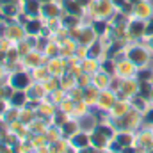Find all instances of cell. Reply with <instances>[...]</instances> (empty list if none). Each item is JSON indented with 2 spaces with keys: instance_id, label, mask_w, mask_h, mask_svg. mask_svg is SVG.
Wrapping results in <instances>:
<instances>
[{
  "instance_id": "obj_1",
  "label": "cell",
  "mask_w": 153,
  "mask_h": 153,
  "mask_svg": "<svg viewBox=\"0 0 153 153\" xmlns=\"http://www.w3.org/2000/svg\"><path fill=\"white\" fill-rule=\"evenodd\" d=\"M126 59L132 61L141 70V68H148L152 64L153 55L144 41H134V43L126 45Z\"/></svg>"
},
{
  "instance_id": "obj_2",
  "label": "cell",
  "mask_w": 153,
  "mask_h": 153,
  "mask_svg": "<svg viewBox=\"0 0 153 153\" xmlns=\"http://www.w3.org/2000/svg\"><path fill=\"white\" fill-rule=\"evenodd\" d=\"M116 9L112 0H93V4L89 5V9H85V22H93V20H111L116 14Z\"/></svg>"
},
{
  "instance_id": "obj_3",
  "label": "cell",
  "mask_w": 153,
  "mask_h": 153,
  "mask_svg": "<svg viewBox=\"0 0 153 153\" xmlns=\"http://www.w3.org/2000/svg\"><path fill=\"white\" fill-rule=\"evenodd\" d=\"M116 130H130V132H137L143 126V114L137 112L135 109H130L125 116H121L119 119L112 121Z\"/></svg>"
},
{
  "instance_id": "obj_4",
  "label": "cell",
  "mask_w": 153,
  "mask_h": 153,
  "mask_svg": "<svg viewBox=\"0 0 153 153\" xmlns=\"http://www.w3.org/2000/svg\"><path fill=\"white\" fill-rule=\"evenodd\" d=\"M32 82H34V80H32L30 71L25 70V68H18V70L11 71V75H9V84H11L16 91H27Z\"/></svg>"
},
{
  "instance_id": "obj_5",
  "label": "cell",
  "mask_w": 153,
  "mask_h": 153,
  "mask_svg": "<svg viewBox=\"0 0 153 153\" xmlns=\"http://www.w3.org/2000/svg\"><path fill=\"white\" fill-rule=\"evenodd\" d=\"M144 32H146V22H144V20L130 18V22H128V25H126L128 41H130V43H134V41H143V39H144Z\"/></svg>"
},
{
  "instance_id": "obj_6",
  "label": "cell",
  "mask_w": 153,
  "mask_h": 153,
  "mask_svg": "<svg viewBox=\"0 0 153 153\" xmlns=\"http://www.w3.org/2000/svg\"><path fill=\"white\" fill-rule=\"evenodd\" d=\"M139 87H141V82L139 78H123L121 80V85H119V91H117V98H134L139 94Z\"/></svg>"
},
{
  "instance_id": "obj_7",
  "label": "cell",
  "mask_w": 153,
  "mask_h": 153,
  "mask_svg": "<svg viewBox=\"0 0 153 153\" xmlns=\"http://www.w3.org/2000/svg\"><path fill=\"white\" fill-rule=\"evenodd\" d=\"M46 70H48L50 76L61 78V76H64L68 73V61H66L64 57H61V55L50 57V59L46 61Z\"/></svg>"
},
{
  "instance_id": "obj_8",
  "label": "cell",
  "mask_w": 153,
  "mask_h": 153,
  "mask_svg": "<svg viewBox=\"0 0 153 153\" xmlns=\"http://www.w3.org/2000/svg\"><path fill=\"white\" fill-rule=\"evenodd\" d=\"M46 61H48V57L43 53V52H39V50H32V52H29L27 55H23L22 57V68H25V70H34L36 66H41V64H46Z\"/></svg>"
},
{
  "instance_id": "obj_9",
  "label": "cell",
  "mask_w": 153,
  "mask_h": 153,
  "mask_svg": "<svg viewBox=\"0 0 153 153\" xmlns=\"http://www.w3.org/2000/svg\"><path fill=\"white\" fill-rule=\"evenodd\" d=\"M64 14V9H62V4L61 0H55V2H48V4H43L41 7V18L46 22V20H57Z\"/></svg>"
},
{
  "instance_id": "obj_10",
  "label": "cell",
  "mask_w": 153,
  "mask_h": 153,
  "mask_svg": "<svg viewBox=\"0 0 153 153\" xmlns=\"http://www.w3.org/2000/svg\"><path fill=\"white\" fill-rule=\"evenodd\" d=\"M116 102H117V93L112 91V89H105V91H100V98H98V105H96V111H100V112H109L111 109H112V105H114Z\"/></svg>"
},
{
  "instance_id": "obj_11",
  "label": "cell",
  "mask_w": 153,
  "mask_h": 153,
  "mask_svg": "<svg viewBox=\"0 0 153 153\" xmlns=\"http://www.w3.org/2000/svg\"><path fill=\"white\" fill-rule=\"evenodd\" d=\"M137 71H139V68L132 62V61H128V59H125V61H119V62H116V75L117 78H135L137 76Z\"/></svg>"
},
{
  "instance_id": "obj_12",
  "label": "cell",
  "mask_w": 153,
  "mask_h": 153,
  "mask_svg": "<svg viewBox=\"0 0 153 153\" xmlns=\"http://www.w3.org/2000/svg\"><path fill=\"white\" fill-rule=\"evenodd\" d=\"M152 16H153V0H143L141 4L134 5V11H132V16L130 18L148 22Z\"/></svg>"
},
{
  "instance_id": "obj_13",
  "label": "cell",
  "mask_w": 153,
  "mask_h": 153,
  "mask_svg": "<svg viewBox=\"0 0 153 153\" xmlns=\"http://www.w3.org/2000/svg\"><path fill=\"white\" fill-rule=\"evenodd\" d=\"M5 38L9 39L14 46L20 43V41H23V39H27V32H25V27L23 25H20L16 20L14 22H11L9 25H7V34H5Z\"/></svg>"
},
{
  "instance_id": "obj_14",
  "label": "cell",
  "mask_w": 153,
  "mask_h": 153,
  "mask_svg": "<svg viewBox=\"0 0 153 153\" xmlns=\"http://www.w3.org/2000/svg\"><path fill=\"white\" fill-rule=\"evenodd\" d=\"M130 109H132V105H130V100H128V98H117V102L112 105V109L107 112V117H109L111 121H116V119H119L121 116L126 114Z\"/></svg>"
},
{
  "instance_id": "obj_15",
  "label": "cell",
  "mask_w": 153,
  "mask_h": 153,
  "mask_svg": "<svg viewBox=\"0 0 153 153\" xmlns=\"http://www.w3.org/2000/svg\"><path fill=\"white\" fill-rule=\"evenodd\" d=\"M153 143V132L150 126H141L137 132H135V146L141 150V152H144V148L148 146V144H152Z\"/></svg>"
},
{
  "instance_id": "obj_16",
  "label": "cell",
  "mask_w": 153,
  "mask_h": 153,
  "mask_svg": "<svg viewBox=\"0 0 153 153\" xmlns=\"http://www.w3.org/2000/svg\"><path fill=\"white\" fill-rule=\"evenodd\" d=\"M96 39H98V34L94 32L93 25H91V23H84V25H82V30H80V36H78V45L91 46Z\"/></svg>"
},
{
  "instance_id": "obj_17",
  "label": "cell",
  "mask_w": 153,
  "mask_h": 153,
  "mask_svg": "<svg viewBox=\"0 0 153 153\" xmlns=\"http://www.w3.org/2000/svg\"><path fill=\"white\" fill-rule=\"evenodd\" d=\"M59 128H61L62 137H64V139H68V141H70L75 134L80 132V125H78V119H76V117H70V119H68L62 126H59Z\"/></svg>"
},
{
  "instance_id": "obj_18",
  "label": "cell",
  "mask_w": 153,
  "mask_h": 153,
  "mask_svg": "<svg viewBox=\"0 0 153 153\" xmlns=\"http://www.w3.org/2000/svg\"><path fill=\"white\" fill-rule=\"evenodd\" d=\"M43 27H45V20L41 16H36V18H30L29 20V23L25 25V32H27V36L38 38V36H41Z\"/></svg>"
},
{
  "instance_id": "obj_19",
  "label": "cell",
  "mask_w": 153,
  "mask_h": 153,
  "mask_svg": "<svg viewBox=\"0 0 153 153\" xmlns=\"http://www.w3.org/2000/svg\"><path fill=\"white\" fill-rule=\"evenodd\" d=\"M114 141L121 146V148L135 146V132H130V130H117Z\"/></svg>"
},
{
  "instance_id": "obj_20",
  "label": "cell",
  "mask_w": 153,
  "mask_h": 153,
  "mask_svg": "<svg viewBox=\"0 0 153 153\" xmlns=\"http://www.w3.org/2000/svg\"><path fill=\"white\" fill-rule=\"evenodd\" d=\"M70 144L75 148V150H84V148H89L91 146V137L87 132L80 130L78 134H75L71 139H70Z\"/></svg>"
},
{
  "instance_id": "obj_21",
  "label": "cell",
  "mask_w": 153,
  "mask_h": 153,
  "mask_svg": "<svg viewBox=\"0 0 153 153\" xmlns=\"http://www.w3.org/2000/svg\"><path fill=\"white\" fill-rule=\"evenodd\" d=\"M27 94H29L30 100H39V102L45 100V98H48V93H46V89L43 87L41 82H32L29 85V89H27Z\"/></svg>"
},
{
  "instance_id": "obj_22",
  "label": "cell",
  "mask_w": 153,
  "mask_h": 153,
  "mask_svg": "<svg viewBox=\"0 0 153 153\" xmlns=\"http://www.w3.org/2000/svg\"><path fill=\"white\" fill-rule=\"evenodd\" d=\"M98 98H100V89L94 87L93 84H91L89 87L84 89V102H85L91 109H96V105H98Z\"/></svg>"
},
{
  "instance_id": "obj_23",
  "label": "cell",
  "mask_w": 153,
  "mask_h": 153,
  "mask_svg": "<svg viewBox=\"0 0 153 153\" xmlns=\"http://www.w3.org/2000/svg\"><path fill=\"white\" fill-rule=\"evenodd\" d=\"M61 4H62L64 13H68V14H75V16H80V18L85 16V9L80 7V4H78L76 0H61Z\"/></svg>"
},
{
  "instance_id": "obj_24",
  "label": "cell",
  "mask_w": 153,
  "mask_h": 153,
  "mask_svg": "<svg viewBox=\"0 0 153 153\" xmlns=\"http://www.w3.org/2000/svg\"><path fill=\"white\" fill-rule=\"evenodd\" d=\"M61 25H62L66 30H71V29H76V27L84 25V18L75 16V14H68V13H64V14L61 16Z\"/></svg>"
},
{
  "instance_id": "obj_25",
  "label": "cell",
  "mask_w": 153,
  "mask_h": 153,
  "mask_svg": "<svg viewBox=\"0 0 153 153\" xmlns=\"http://www.w3.org/2000/svg\"><path fill=\"white\" fill-rule=\"evenodd\" d=\"M111 80H112V76L107 75L105 71H96L94 75H93V85L94 87H98L100 91H105V89H109V85H111Z\"/></svg>"
},
{
  "instance_id": "obj_26",
  "label": "cell",
  "mask_w": 153,
  "mask_h": 153,
  "mask_svg": "<svg viewBox=\"0 0 153 153\" xmlns=\"http://www.w3.org/2000/svg\"><path fill=\"white\" fill-rule=\"evenodd\" d=\"M41 7H43L41 0H23V4H22V9L32 18L41 16Z\"/></svg>"
},
{
  "instance_id": "obj_27",
  "label": "cell",
  "mask_w": 153,
  "mask_h": 153,
  "mask_svg": "<svg viewBox=\"0 0 153 153\" xmlns=\"http://www.w3.org/2000/svg\"><path fill=\"white\" fill-rule=\"evenodd\" d=\"M80 66H82V73L87 75H94L96 71H100V61L93 57H85L84 61H80Z\"/></svg>"
},
{
  "instance_id": "obj_28",
  "label": "cell",
  "mask_w": 153,
  "mask_h": 153,
  "mask_svg": "<svg viewBox=\"0 0 153 153\" xmlns=\"http://www.w3.org/2000/svg\"><path fill=\"white\" fill-rule=\"evenodd\" d=\"M130 105H132V109H135L137 112L144 114V112L152 107V102H150V100H146V98H143L141 94H137V96L130 98Z\"/></svg>"
},
{
  "instance_id": "obj_29",
  "label": "cell",
  "mask_w": 153,
  "mask_h": 153,
  "mask_svg": "<svg viewBox=\"0 0 153 153\" xmlns=\"http://www.w3.org/2000/svg\"><path fill=\"white\" fill-rule=\"evenodd\" d=\"M9 103H11V107H16V109L27 107V103H29V94H27V91H16V93L13 94V98L9 100Z\"/></svg>"
},
{
  "instance_id": "obj_30",
  "label": "cell",
  "mask_w": 153,
  "mask_h": 153,
  "mask_svg": "<svg viewBox=\"0 0 153 153\" xmlns=\"http://www.w3.org/2000/svg\"><path fill=\"white\" fill-rule=\"evenodd\" d=\"M89 137H91V146L93 148H96V150H100V152H103V150H107L109 148V144H111V141H107L103 135H100L98 132H91L89 134Z\"/></svg>"
},
{
  "instance_id": "obj_31",
  "label": "cell",
  "mask_w": 153,
  "mask_h": 153,
  "mask_svg": "<svg viewBox=\"0 0 153 153\" xmlns=\"http://www.w3.org/2000/svg\"><path fill=\"white\" fill-rule=\"evenodd\" d=\"M30 75H32L34 82H43V80H46L50 76V73L46 70V64H41V66H36L34 70H30Z\"/></svg>"
},
{
  "instance_id": "obj_32",
  "label": "cell",
  "mask_w": 153,
  "mask_h": 153,
  "mask_svg": "<svg viewBox=\"0 0 153 153\" xmlns=\"http://www.w3.org/2000/svg\"><path fill=\"white\" fill-rule=\"evenodd\" d=\"M38 117L36 114V111H32V109H29V107H23V109H20V121L25 125V126H29L34 119Z\"/></svg>"
},
{
  "instance_id": "obj_33",
  "label": "cell",
  "mask_w": 153,
  "mask_h": 153,
  "mask_svg": "<svg viewBox=\"0 0 153 153\" xmlns=\"http://www.w3.org/2000/svg\"><path fill=\"white\" fill-rule=\"evenodd\" d=\"M75 103H76L75 100H71L70 96H66V98H64V100H62V102H61V103L57 105V109H59V111H62V112H66L68 116H71V117H73Z\"/></svg>"
},
{
  "instance_id": "obj_34",
  "label": "cell",
  "mask_w": 153,
  "mask_h": 153,
  "mask_svg": "<svg viewBox=\"0 0 153 153\" xmlns=\"http://www.w3.org/2000/svg\"><path fill=\"white\" fill-rule=\"evenodd\" d=\"M61 87H62L66 93H70L71 89L78 87V85H76V76L70 75V73H66L64 76H61Z\"/></svg>"
},
{
  "instance_id": "obj_35",
  "label": "cell",
  "mask_w": 153,
  "mask_h": 153,
  "mask_svg": "<svg viewBox=\"0 0 153 153\" xmlns=\"http://www.w3.org/2000/svg\"><path fill=\"white\" fill-rule=\"evenodd\" d=\"M45 135H46V141H48V144H52V143H55V141H59V139H62V134H61V128H59V126H55V125H50Z\"/></svg>"
},
{
  "instance_id": "obj_36",
  "label": "cell",
  "mask_w": 153,
  "mask_h": 153,
  "mask_svg": "<svg viewBox=\"0 0 153 153\" xmlns=\"http://www.w3.org/2000/svg\"><path fill=\"white\" fill-rule=\"evenodd\" d=\"M100 70H102V71H105L107 75L114 76L116 75V62H114V59L107 57V59L100 61Z\"/></svg>"
},
{
  "instance_id": "obj_37",
  "label": "cell",
  "mask_w": 153,
  "mask_h": 153,
  "mask_svg": "<svg viewBox=\"0 0 153 153\" xmlns=\"http://www.w3.org/2000/svg\"><path fill=\"white\" fill-rule=\"evenodd\" d=\"M41 84H43V87L46 89V93L50 94L52 91H55V89H59V87H61V78H57V76H48V78H46V80H43Z\"/></svg>"
},
{
  "instance_id": "obj_38",
  "label": "cell",
  "mask_w": 153,
  "mask_h": 153,
  "mask_svg": "<svg viewBox=\"0 0 153 153\" xmlns=\"http://www.w3.org/2000/svg\"><path fill=\"white\" fill-rule=\"evenodd\" d=\"M91 112V107L84 102V100H80V102H76L75 103V111H73V117H82V116H85V114H89Z\"/></svg>"
},
{
  "instance_id": "obj_39",
  "label": "cell",
  "mask_w": 153,
  "mask_h": 153,
  "mask_svg": "<svg viewBox=\"0 0 153 153\" xmlns=\"http://www.w3.org/2000/svg\"><path fill=\"white\" fill-rule=\"evenodd\" d=\"M20 119V109H16V107H9L7 111H5V114L2 116V121L4 123H13V121H18Z\"/></svg>"
},
{
  "instance_id": "obj_40",
  "label": "cell",
  "mask_w": 153,
  "mask_h": 153,
  "mask_svg": "<svg viewBox=\"0 0 153 153\" xmlns=\"http://www.w3.org/2000/svg\"><path fill=\"white\" fill-rule=\"evenodd\" d=\"M66 96H68V93H66L62 87H59V89H55V91H52V93L48 94V98H50V100H52V103H55V105H59Z\"/></svg>"
},
{
  "instance_id": "obj_41",
  "label": "cell",
  "mask_w": 153,
  "mask_h": 153,
  "mask_svg": "<svg viewBox=\"0 0 153 153\" xmlns=\"http://www.w3.org/2000/svg\"><path fill=\"white\" fill-rule=\"evenodd\" d=\"M16 50H18V53L23 57V55H27L29 52H32L34 46H32V43H30L29 39H23V41H20V43L16 45Z\"/></svg>"
},
{
  "instance_id": "obj_42",
  "label": "cell",
  "mask_w": 153,
  "mask_h": 153,
  "mask_svg": "<svg viewBox=\"0 0 153 153\" xmlns=\"http://www.w3.org/2000/svg\"><path fill=\"white\" fill-rule=\"evenodd\" d=\"M91 84H93V75H87V73H80V75L76 76V85H78V87L85 89V87H89Z\"/></svg>"
},
{
  "instance_id": "obj_43",
  "label": "cell",
  "mask_w": 153,
  "mask_h": 153,
  "mask_svg": "<svg viewBox=\"0 0 153 153\" xmlns=\"http://www.w3.org/2000/svg\"><path fill=\"white\" fill-rule=\"evenodd\" d=\"M143 126H153V105L143 114Z\"/></svg>"
},
{
  "instance_id": "obj_44",
  "label": "cell",
  "mask_w": 153,
  "mask_h": 153,
  "mask_svg": "<svg viewBox=\"0 0 153 153\" xmlns=\"http://www.w3.org/2000/svg\"><path fill=\"white\" fill-rule=\"evenodd\" d=\"M9 75H11L9 68H7L5 64H2V62H0V84H5V82H9Z\"/></svg>"
},
{
  "instance_id": "obj_45",
  "label": "cell",
  "mask_w": 153,
  "mask_h": 153,
  "mask_svg": "<svg viewBox=\"0 0 153 153\" xmlns=\"http://www.w3.org/2000/svg\"><path fill=\"white\" fill-rule=\"evenodd\" d=\"M30 18H32V16H29V14H27V13L22 9V11L18 13V16H16V22H18L20 25H23V27H25V25L29 23V20H30Z\"/></svg>"
},
{
  "instance_id": "obj_46",
  "label": "cell",
  "mask_w": 153,
  "mask_h": 153,
  "mask_svg": "<svg viewBox=\"0 0 153 153\" xmlns=\"http://www.w3.org/2000/svg\"><path fill=\"white\" fill-rule=\"evenodd\" d=\"M9 107H11V103H9L7 100H0V117L5 114V111H7Z\"/></svg>"
},
{
  "instance_id": "obj_47",
  "label": "cell",
  "mask_w": 153,
  "mask_h": 153,
  "mask_svg": "<svg viewBox=\"0 0 153 153\" xmlns=\"http://www.w3.org/2000/svg\"><path fill=\"white\" fill-rule=\"evenodd\" d=\"M112 4H114V7L117 9V11H121V9L128 4V0H112Z\"/></svg>"
},
{
  "instance_id": "obj_48",
  "label": "cell",
  "mask_w": 153,
  "mask_h": 153,
  "mask_svg": "<svg viewBox=\"0 0 153 153\" xmlns=\"http://www.w3.org/2000/svg\"><path fill=\"white\" fill-rule=\"evenodd\" d=\"M34 153H52L50 152V144H45V146H39L34 150Z\"/></svg>"
},
{
  "instance_id": "obj_49",
  "label": "cell",
  "mask_w": 153,
  "mask_h": 153,
  "mask_svg": "<svg viewBox=\"0 0 153 153\" xmlns=\"http://www.w3.org/2000/svg\"><path fill=\"white\" fill-rule=\"evenodd\" d=\"M76 153H102L100 150H96V148H93V146H89V148H84V150H78Z\"/></svg>"
},
{
  "instance_id": "obj_50",
  "label": "cell",
  "mask_w": 153,
  "mask_h": 153,
  "mask_svg": "<svg viewBox=\"0 0 153 153\" xmlns=\"http://www.w3.org/2000/svg\"><path fill=\"white\" fill-rule=\"evenodd\" d=\"M5 61H7V52L0 48V62H2V64H5Z\"/></svg>"
},
{
  "instance_id": "obj_51",
  "label": "cell",
  "mask_w": 153,
  "mask_h": 153,
  "mask_svg": "<svg viewBox=\"0 0 153 153\" xmlns=\"http://www.w3.org/2000/svg\"><path fill=\"white\" fill-rule=\"evenodd\" d=\"M144 43L148 45V48L153 52V36H152V38H148V39H144Z\"/></svg>"
},
{
  "instance_id": "obj_52",
  "label": "cell",
  "mask_w": 153,
  "mask_h": 153,
  "mask_svg": "<svg viewBox=\"0 0 153 153\" xmlns=\"http://www.w3.org/2000/svg\"><path fill=\"white\" fill-rule=\"evenodd\" d=\"M143 153H153V143H152V144H148V146L144 148V152H143Z\"/></svg>"
},
{
  "instance_id": "obj_53",
  "label": "cell",
  "mask_w": 153,
  "mask_h": 153,
  "mask_svg": "<svg viewBox=\"0 0 153 153\" xmlns=\"http://www.w3.org/2000/svg\"><path fill=\"white\" fill-rule=\"evenodd\" d=\"M143 0H128V4H132V5H137V4H141Z\"/></svg>"
},
{
  "instance_id": "obj_54",
  "label": "cell",
  "mask_w": 153,
  "mask_h": 153,
  "mask_svg": "<svg viewBox=\"0 0 153 153\" xmlns=\"http://www.w3.org/2000/svg\"><path fill=\"white\" fill-rule=\"evenodd\" d=\"M11 2H20V0H0V5L2 4H11Z\"/></svg>"
},
{
  "instance_id": "obj_55",
  "label": "cell",
  "mask_w": 153,
  "mask_h": 153,
  "mask_svg": "<svg viewBox=\"0 0 153 153\" xmlns=\"http://www.w3.org/2000/svg\"><path fill=\"white\" fill-rule=\"evenodd\" d=\"M48 2H55V0H41V4H48Z\"/></svg>"
},
{
  "instance_id": "obj_56",
  "label": "cell",
  "mask_w": 153,
  "mask_h": 153,
  "mask_svg": "<svg viewBox=\"0 0 153 153\" xmlns=\"http://www.w3.org/2000/svg\"><path fill=\"white\" fill-rule=\"evenodd\" d=\"M150 102H152V105H153V91H152V96H150Z\"/></svg>"
},
{
  "instance_id": "obj_57",
  "label": "cell",
  "mask_w": 153,
  "mask_h": 153,
  "mask_svg": "<svg viewBox=\"0 0 153 153\" xmlns=\"http://www.w3.org/2000/svg\"><path fill=\"white\" fill-rule=\"evenodd\" d=\"M2 39H4V38H0V48H2Z\"/></svg>"
},
{
  "instance_id": "obj_58",
  "label": "cell",
  "mask_w": 153,
  "mask_h": 153,
  "mask_svg": "<svg viewBox=\"0 0 153 153\" xmlns=\"http://www.w3.org/2000/svg\"><path fill=\"white\" fill-rule=\"evenodd\" d=\"M2 123H4V121H2V117H0V125H2Z\"/></svg>"
}]
</instances>
